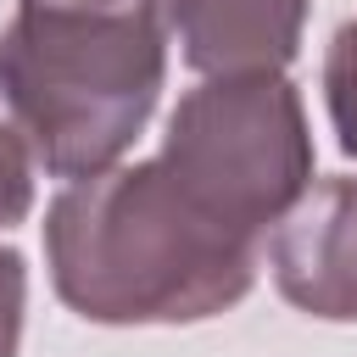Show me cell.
<instances>
[{
  "label": "cell",
  "mask_w": 357,
  "mask_h": 357,
  "mask_svg": "<svg viewBox=\"0 0 357 357\" xmlns=\"http://www.w3.org/2000/svg\"><path fill=\"white\" fill-rule=\"evenodd\" d=\"M89 6H117V0H89Z\"/></svg>",
  "instance_id": "9"
},
{
  "label": "cell",
  "mask_w": 357,
  "mask_h": 357,
  "mask_svg": "<svg viewBox=\"0 0 357 357\" xmlns=\"http://www.w3.org/2000/svg\"><path fill=\"white\" fill-rule=\"evenodd\" d=\"M156 162L218 223L262 245L312 184V134L296 84L284 73L206 78L173 106Z\"/></svg>",
  "instance_id": "3"
},
{
  "label": "cell",
  "mask_w": 357,
  "mask_h": 357,
  "mask_svg": "<svg viewBox=\"0 0 357 357\" xmlns=\"http://www.w3.org/2000/svg\"><path fill=\"white\" fill-rule=\"evenodd\" d=\"M257 251L156 156L73 178L45 212L50 284L89 324L218 318L251 290Z\"/></svg>",
  "instance_id": "1"
},
{
  "label": "cell",
  "mask_w": 357,
  "mask_h": 357,
  "mask_svg": "<svg viewBox=\"0 0 357 357\" xmlns=\"http://www.w3.org/2000/svg\"><path fill=\"white\" fill-rule=\"evenodd\" d=\"M33 206V156L22 145V134L0 117V229L22 223Z\"/></svg>",
  "instance_id": "7"
},
{
  "label": "cell",
  "mask_w": 357,
  "mask_h": 357,
  "mask_svg": "<svg viewBox=\"0 0 357 357\" xmlns=\"http://www.w3.org/2000/svg\"><path fill=\"white\" fill-rule=\"evenodd\" d=\"M167 78L162 0H17L0 28V106L33 167L89 178L145 134Z\"/></svg>",
  "instance_id": "2"
},
{
  "label": "cell",
  "mask_w": 357,
  "mask_h": 357,
  "mask_svg": "<svg viewBox=\"0 0 357 357\" xmlns=\"http://www.w3.org/2000/svg\"><path fill=\"white\" fill-rule=\"evenodd\" d=\"M22 307H28V262H22V251L0 245V357H17Z\"/></svg>",
  "instance_id": "8"
},
{
  "label": "cell",
  "mask_w": 357,
  "mask_h": 357,
  "mask_svg": "<svg viewBox=\"0 0 357 357\" xmlns=\"http://www.w3.org/2000/svg\"><path fill=\"white\" fill-rule=\"evenodd\" d=\"M162 17L201 78H240L284 73L296 61L307 0H167Z\"/></svg>",
  "instance_id": "5"
},
{
  "label": "cell",
  "mask_w": 357,
  "mask_h": 357,
  "mask_svg": "<svg viewBox=\"0 0 357 357\" xmlns=\"http://www.w3.org/2000/svg\"><path fill=\"white\" fill-rule=\"evenodd\" d=\"M324 106L346 156H357V17L335 28L324 50Z\"/></svg>",
  "instance_id": "6"
},
{
  "label": "cell",
  "mask_w": 357,
  "mask_h": 357,
  "mask_svg": "<svg viewBox=\"0 0 357 357\" xmlns=\"http://www.w3.org/2000/svg\"><path fill=\"white\" fill-rule=\"evenodd\" d=\"M268 268L290 307L357 324V178L307 184L268 234Z\"/></svg>",
  "instance_id": "4"
}]
</instances>
